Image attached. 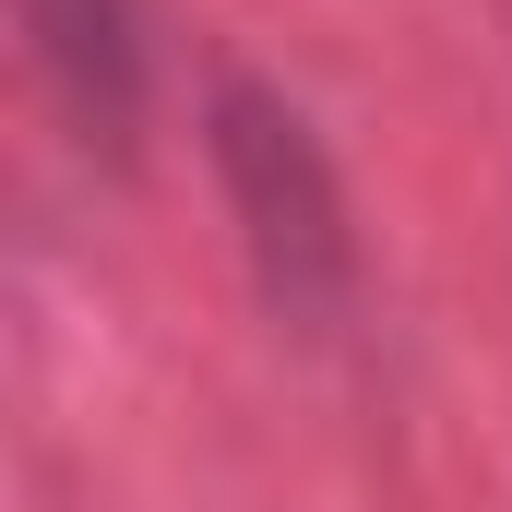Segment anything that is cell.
<instances>
[{"mask_svg":"<svg viewBox=\"0 0 512 512\" xmlns=\"http://www.w3.org/2000/svg\"><path fill=\"white\" fill-rule=\"evenodd\" d=\"M215 179H227V203H239V239H251L274 310L310 322V334H334L346 298H358V227H346L334 155L310 143V120H298L274 84H251V72L215 84Z\"/></svg>","mask_w":512,"mask_h":512,"instance_id":"cell-1","label":"cell"},{"mask_svg":"<svg viewBox=\"0 0 512 512\" xmlns=\"http://www.w3.org/2000/svg\"><path fill=\"white\" fill-rule=\"evenodd\" d=\"M24 36H36L48 84L72 96V120L131 143V120H143V0H24Z\"/></svg>","mask_w":512,"mask_h":512,"instance_id":"cell-2","label":"cell"}]
</instances>
